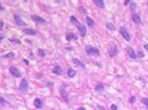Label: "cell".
<instances>
[{
	"instance_id": "obj_1",
	"label": "cell",
	"mask_w": 148,
	"mask_h": 110,
	"mask_svg": "<svg viewBox=\"0 0 148 110\" xmlns=\"http://www.w3.org/2000/svg\"><path fill=\"white\" fill-rule=\"evenodd\" d=\"M85 51H86V53L88 54V56H98V54H100V51H98V48L93 47V46H86V48H85Z\"/></svg>"
},
{
	"instance_id": "obj_2",
	"label": "cell",
	"mask_w": 148,
	"mask_h": 110,
	"mask_svg": "<svg viewBox=\"0 0 148 110\" xmlns=\"http://www.w3.org/2000/svg\"><path fill=\"white\" fill-rule=\"evenodd\" d=\"M120 34H121V36L126 40V41H130L131 40V36H130V34H128V31L126 30V27H120Z\"/></svg>"
},
{
	"instance_id": "obj_3",
	"label": "cell",
	"mask_w": 148,
	"mask_h": 110,
	"mask_svg": "<svg viewBox=\"0 0 148 110\" xmlns=\"http://www.w3.org/2000/svg\"><path fill=\"white\" fill-rule=\"evenodd\" d=\"M19 89H20L21 92H27V89H29V83H27L26 79H23V81H21V83H20V85H19Z\"/></svg>"
},
{
	"instance_id": "obj_4",
	"label": "cell",
	"mask_w": 148,
	"mask_h": 110,
	"mask_svg": "<svg viewBox=\"0 0 148 110\" xmlns=\"http://www.w3.org/2000/svg\"><path fill=\"white\" fill-rule=\"evenodd\" d=\"M117 52H118V50H117V47H116L114 45L110 46V48H108V54H110L111 57H114V56H117Z\"/></svg>"
},
{
	"instance_id": "obj_5",
	"label": "cell",
	"mask_w": 148,
	"mask_h": 110,
	"mask_svg": "<svg viewBox=\"0 0 148 110\" xmlns=\"http://www.w3.org/2000/svg\"><path fill=\"white\" fill-rule=\"evenodd\" d=\"M77 29H78V31H80V35L82 36V37H85L86 36V26H83V25H77Z\"/></svg>"
},
{
	"instance_id": "obj_6",
	"label": "cell",
	"mask_w": 148,
	"mask_h": 110,
	"mask_svg": "<svg viewBox=\"0 0 148 110\" xmlns=\"http://www.w3.org/2000/svg\"><path fill=\"white\" fill-rule=\"evenodd\" d=\"M14 19H15V22H16L17 26H23V25H24V21L21 20V16H20V15L15 14V15H14Z\"/></svg>"
},
{
	"instance_id": "obj_7",
	"label": "cell",
	"mask_w": 148,
	"mask_h": 110,
	"mask_svg": "<svg viewBox=\"0 0 148 110\" xmlns=\"http://www.w3.org/2000/svg\"><path fill=\"white\" fill-rule=\"evenodd\" d=\"M132 20H133V22L137 24V25H139V24H141V17H139L138 14H136V13L132 14Z\"/></svg>"
},
{
	"instance_id": "obj_8",
	"label": "cell",
	"mask_w": 148,
	"mask_h": 110,
	"mask_svg": "<svg viewBox=\"0 0 148 110\" xmlns=\"http://www.w3.org/2000/svg\"><path fill=\"white\" fill-rule=\"evenodd\" d=\"M31 17H33V20L35 21V22H39V24H46V20L41 19V17H40V16H37V15H33Z\"/></svg>"
},
{
	"instance_id": "obj_9",
	"label": "cell",
	"mask_w": 148,
	"mask_h": 110,
	"mask_svg": "<svg viewBox=\"0 0 148 110\" xmlns=\"http://www.w3.org/2000/svg\"><path fill=\"white\" fill-rule=\"evenodd\" d=\"M127 53H128V56L132 58V59H134V58H137V54H136V52L133 51V48H131V47H128L127 48Z\"/></svg>"
},
{
	"instance_id": "obj_10",
	"label": "cell",
	"mask_w": 148,
	"mask_h": 110,
	"mask_svg": "<svg viewBox=\"0 0 148 110\" xmlns=\"http://www.w3.org/2000/svg\"><path fill=\"white\" fill-rule=\"evenodd\" d=\"M95 90H96L97 93H102V92L104 90V85H103L102 83H100V84H97L96 87H95Z\"/></svg>"
},
{
	"instance_id": "obj_11",
	"label": "cell",
	"mask_w": 148,
	"mask_h": 110,
	"mask_svg": "<svg viewBox=\"0 0 148 110\" xmlns=\"http://www.w3.org/2000/svg\"><path fill=\"white\" fill-rule=\"evenodd\" d=\"M52 73L60 75V74H62V68H61V67H59V66H56V67L52 68Z\"/></svg>"
},
{
	"instance_id": "obj_12",
	"label": "cell",
	"mask_w": 148,
	"mask_h": 110,
	"mask_svg": "<svg viewBox=\"0 0 148 110\" xmlns=\"http://www.w3.org/2000/svg\"><path fill=\"white\" fill-rule=\"evenodd\" d=\"M10 73H11V75L16 77V78H17V77H20V72H19L15 67H11V68H10Z\"/></svg>"
},
{
	"instance_id": "obj_13",
	"label": "cell",
	"mask_w": 148,
	"mask_h": 110,
	"mask_svg": "<svg viewBox=\"0 0 148 110\" xmlns=\"http://www.w3.org/2000/svg\"><path fill=\"white\" fill-rule=\"evenodd\" d=\"M75 75H76V71L75 69H72V68L67 69V77H69V78H73Z\"/></svg>"
},
{
	"instance_id": "obj_14",
	"label": "cell",
	"mask_w": 148,
	"mask_h": 110,
	"mask_svg": "<svg viewBox=\"0 0 148 110\" xmlns=\"http://www.w3.org/2000/svg\"><path fill=\"white\" fill-rule=\"evenodd\" d=\"M66 38H67V41H72V40H76L77 37H76L75 34H72V32H67V34H66Z\"/></svg>"
},
{
	"instance_id": "obj_15",
	"label": "cell",
	"mask_w": 148,
	"mask_h": 110,
	"mask_svg": "<svg viewBox=\"0 0 148 110\" xmlns=\"http://www.w3.org/2000/svg\"><path fill=\"white\" fill-rule=\"evenodd\" d=\"M34 105H35V108H37V109H41V108H42V102L40 100L39 98H36L35 100H34Z\"/></svg>"
},
{
	"instance_id": "obj_16",
	"label": "cell",
	"mask_w": 148,
	"mask_h": 110,
	"mask_svg": "<svg viewBox=\"0 0 148 110\" xmlns=\"http://www.w3.org/2000/svg\"><path fill=\"white\" fill-rule=\"evenodd\" d=\"M93 4H95V5H97V6L101 7V9L104 7V1H102V0H93Z\"/></svg>"
},
{
	"instance_id": "obj_17",
	"label": "cell",
	"mask_w": 148,
	"mask_h": 110,
	"mask_svg": "<svg viewBox=\"0 0 148 110\" xmlns=\"http://www.w3.org/2000/svg\"><path fill=\"white\" fill-rule=\"evenodd\" d=\"M24 34L26 35H36V31L35 30H31V29H24Z\"/></svg>"
},
{
	"instance_id": "obj_18",
	"label": "cell",
	"mask_w": 148,
	"mask_h": 110,
	"mask_svg": "<svg viewBox=\"0 0 148 110\" xmlns=\"http://www.w3.org/2000/svg\"><path fill=\"white\" fill-rule=\"evenodd\" d=\"M72 62L75 63V64H77L78 67H81V68H85V64H83L82 62H80V61H78L77 58H73V59H72Z\"/></svg>"
},
{
	"instance_id": "obj_19",
	"label": "cell",
	"mask_w": 148,
	"mask_h": 110,
	"mask_svg": "<svg viewBox=\"0 0 148 110\" xmlns=\"http://www.w3.org/2000/svg\"><path fill=\"white\" fill-rule=\"evenodd\" d=\"M86 22L88 24V26H95V21H93L91 17H88V16L86 17Z\"/></svg>"
},
{
	"instance_id": "obj_20",
	"label": "cell",
	"mask_w": 148,
	"mask_h": 110,
	"mask_svg": "<svg viewBox=\"0 0 148 110\" xmlns=\"http://www.w3.org/2000/svg\"><path fill=\"white\" fill-rule=\"evenodd\" d=\"M61 93H62V96L67 100V96H66V93H65V84H63V85L61 87Z\"/></svg>"
},
{
	"instance_id": "obj_21",
	"label": "cell",
	"mask_w": 148,
	"mask_h": 110,
	"mask_svg": "<svg viewBox=\"0 0 148 110\" xmlns=\"http://www.w3.org/2000/svg\"><path fill=\"white\" fill-rule=\"evenodd\" d=\"M71 22L76 24V25H80V24H78V21H77V19H76L75 16H71Z\"/></svg>"
},
{
	"instance_id": "obj_22",
	"label": "cell",
	"mask_w": 148,
	"mask_h": 110,
	"mask_svg": "<svg viewBox=\"0 0 148 110\" xmlns=\"http://www.w3.org/2000/svg\"><path fill=\"white\" fill-rule=\"evenodd\" d=\"M106 26H107V29H110V30H112V31H114V30H116V29H114V26H113L112 24H110V22L106 24Z\"/></svg>"
},
{
	"instance_id": "obj_23",
	"label": "cell",
	"mask_w": 148,
	"mask_h": 110,
	"mask_svg": "<svg viewBox=\"0 0 148 110\" xmlns=\"http://www.w3.org/2000/svg\"><path fill=\"white\" fill-rule=\"evenodd\" d=\"M37 53L40 54V57H45V51H42V50H39Z\"/></svg>"
},
{
	"instance_id": "obj_24",
	"label": "cell",
	"mask_w": 148,
	"mask_h": 110,
	"mask_svg": "<svg viewBox=\"0 0 148 110\" xmlns=\"http://www.w3.org/2000/svg\"><path fill=\"white\" fill-rule=\"evenodd\" d=\"M142 103H143V104L148 108V99H147V98H143V99H142Z\"/></svg>"
},
{
	"instance_id": "obj_25",
	"label": "cell",
	"mask_w": 148,
	"mask_h": 110,
	"mask_svg": "<svg viewBox=\"0 0 148 110\" xmlns=\"http://www.w3.org/2000/svg\"><path fill=\"white\" fill-rule=\"evenodd\" d=\"M130 4H131V10H132V11H133V10L136 9V3H132V1H131Z\"/></svg>"
},
{
	"instance_id": "obj_26",
	"label": "cell",
	"mask_w": 148,
	"mask_h": 110,
	"mask_svg": "<svg viewBox=\"0 0 148 110\" xmlns=\"http://www.w3.org/2000/svg\"><path fill=\"white\" fill-rule=\"evenodd\" d=\"M111 110H117V105H116V104H112V105H111Z\"/></svg>"
},
{
	"instance_id": "obj_27",
	"label": "cell",
	"mask_w": 148,
	"mask_h": 110,
	"mask_svg": "<svg viewBox=\"0 0 148 110\" xmlns=\"http://www.w3.org/2000/svg\"><path fill=\"white\" fill-rule=\"evenodd\" d=\"M5 57H14V53H8L5 54Z\"/></svg>"
},
{
	"instance_id": "obj_28",
	"label": "cell",
	"mask_w": 148,
	"mask_h": 110,
	"mask_svg": "<svg viewBox=\"0 0 148 110\" xmlns=\"http://www.w3.org/2000/svg\"><path fill=\"white\" fill-rule=\"evenodd\" d=\"M3 27H4V22H3V21H0V30H3Z\"/></svg>"
},
{
	"instance_id": "obj_29",
	"label": "cell",
	"mask_w": 148,
	"mask_h": 110,
	"mask_svg": "<svg viewBox=\"0 0 148 110\" xmlns=\"http://www.w3.org/2000/svg\"><path fill=\"white\" fill-rule=\"evenodd\" d=\"M130 102H131V103H132V104H133V103H134V102H136V98H134V96H132V98H131V100H130Z\"/></svg>"
},
{
	"instance_id": "obj_30",
	"label": "cell",
	"mask_w": 148,
	"mask_h": 110,
	"mask_svg": "<svg viewBox=\"0 0 148 110\" xmlns=\"http://www.w3.org/2000/svg\"><path fill=\"white\" fill-rule=\"evenodd\" d=\"M131 1H130V0H126V1H124V5H128Z\"/></svg>"
},
{
	"instance_id": "obj_31",
	"label": "cell",
	"mask_w": 148,
	"mask_h": 110,
	"mask_svg": "<svg viewBox=\"0 0 148 110\" xmlns=\"http://www.w3.org/2000/svg\"><path fill=\"white\" fill-rule=\"evenodd\" d=\"M143 47H144V50H146V51H148V45H144Z\"/></svg>"
},
{
	"instance_id": "obj_32",
	"label": "cell",
	"mask_w": 148,
	"mask_h": 110,
	"mask_svg": "<svg viewBox=\"0 0 148 110\" xmlns=\"http://www.w3.org/2000/svg\"><path fill=\"white\" fill-rule=\"evenodd\" d=\"M0 10H4V6L1 5V3H0Z\"/></svg>"
},
{
	"instance_id": "obj_33",
	"label": "cell",
	"mask_w": 148,
	"mask_h": 110,
	"mask_svg": "<svg viewBox=\"0 0 148 110\" xmlns=\"http://www.w3.org/2000/svg\"><path fill=\"white\" fill-rule=\"evenodd\" d=\"M77 110H86V109H85V108H78Z\"/></svg>"
},
{
	"instance_id": "obj_34",
	"label": "cell",
	"mask_w": 148,
	"mask_h": 110,
	"mask_svg": "<svg viewBox=\"0 0 148 110\" xmlns=\"http://www.w3.org/2000/svg\"><path fill=\"white\" fill-rule=\"evenodd\" d=\"M1 40H3V36H0V42H1Z\"/></svg>"
}]
</instances>
